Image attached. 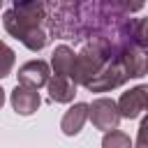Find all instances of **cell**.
<instances>
[{"mask_svg": "<svg viewBox=\"0 0 148 148\" xmlns=\"http://www.w3.org/2000/svg\"><path fill=\"white\" fill-rule=\"evenodd\" d=\"M42 18H44V5L39 0H35V2L18 5V7L7 9L5 16H2V23H5V30L12 37H16L18 42H23V37L30 30L39 28Z\"/></svg>", "mask_w": 148, "mask_h": 148, "instance_id": "1", "label": "cell"}, {"mask_svg": "<svg viewBox=\"0 0 148 148\" xmlns=\"http://www.w3.org/2000/svg\"><path fill=\"white\" fill-rule=\"evenodd\" d=\"M109 56L106 51L99 46V44H90V46H83L81 53H76L74 58V65H72V72H69V79L79 86H86L92 76L99 74V69L106 65Z\"/></svg>", "mask_w": 148, "mask_h": 148, "instance_id": "2", "label": "cell"}, {"mask_svg": "<svg viewBox=\"0 0 148 148\" xmlns=\"http://www.w3.org/2000/svg\"><path fill=\"white\" fill-rule=\"evenodd\" d=\"M113 56H116V58H111V60H118V62L123 65L127 79H139V76H143V74L148 72L146 51H143L139 44H134V42L118 46V49L113 51Z\"/></svg>", "mask_w": 148, "mask_h": 148, "instance_id": "3", "label": "cell"}, {"mask_svg": "<svg viewBox=\"0 0 148 148\" xmlns=\"http://www.w3.org/2000/svg\"><path fill=\"white\" fill-rule=\"evenodd\" d=\"M88 118L90 123L102 130V132H109V130H118V123H120V111H118V102L109 99V97H97L92 99L90 104V111H88Z\"/></svg>", "mask_w": 148, "mask_h": 148, "instance_id": "4", "label": "cell"}, {"mask_svg": "<svg viewBox=\"0 0 148 148\" xmlns=\"http://www.w3.org/2000/svg\"><path fill=\"white\" fill-rule=\"evenodd\" d=\"M125 81H127V74H125L123 65H120L118 60H111V62H106V65L99 69L97 76H92V79L86 83V88H88L90 92H106V90H113V88L123 86Z\"/></svg>", "mask_w": 148, "mask_h": 148, "instance_id": "5", "label": "cell"}, {"mask_svg": "<svg viewBox=\"0 0 148 148\" xmlns=\"http://www.w3.org/2000/svg\"><path fill=\"white\" fill-rule=\"evenodd\" d=\"M118 111H120V116L127 118V120H134V118H139L143 111H148V83L134 86V88H130L127 92H123L120 99H118Z\"/></svg>", "mask_w": 148, "mask_h": 148, "instance_id": "6", "label": "cell"}, {"mask_svg": "<svg viewBox=\"0 0 148 148\" xmlns=\"http://www.w3.org/2000/svg\"><path fill=\"white\" fill-rule=\"evenodd\" d=\"M12 109L18 113V116H32L39 104H42V97L37 92V88H30V86H23V83H16V88L12 90Z\"/></svg>", "mask_w": 148, "mask_h": 148, "instance_id": "7", "label": "cell"}, {"mask_svg": "<svg viewBox=\"0 0 148 148\" xmlns=\"http://www.w3.org/2000/svg\"><path fill=\"white\" fill-rule=\"evenodd\" d=\"M16 76H18V83L39 90L42 86L49 83L51 69H49V62H44V60H30V62H25V65L18 67V74Z\"/></svg>", "mask_w": 148, "mask_h": 148, "instance_id": "8", "label": "cell"}, {"mask_svg": "<svg viewBox=\"0 0 148 148\" xmlns=\"http://www.w3.org/2000/svg\"><path fill=\"white\" fill-rule=\"evenodd\" d=\"M88 111H90V104L86 102H76L74 106H69L60 120V130L65 136H74L83 130V123L88 120Z\"/></svg>", "mask_w": 148, "mask_h": 148, "instance_id": "9", "label": "cell"}, {"mask_svg": "<svg viewBox=\"0 0 148 148\" xmlns=\"http://www.w3.org/2000/svg\"><path fill=\"white\" fill-rule=\"evenodd\" d=\"M46 88H49V97L58 104H69L74 99V92H76V83L65 74H53L49 79Z\"/></svg>", "mask_w": 148, "mask_h": 148, "instance_id": "10", "label": "cell"}, {"mask_svg": "<svg viewBox=\"0 0 148 148\" xmlns=\"http://www.w3.org/2000/svg\"><path fill=\"white\" fill-rule=\"evenodd\" d=\"M74 51L67 46V44H60V46H56L53 49V53H51V67H53V72L56 74H65V76H69V72H72V65H74Z\"/></svg>", "mask_w": 148, "mask_h": 148, "instance_id": "11", "label": "cell"}, {"mask_svg": "<svg viewBox=\"0 0 148 148\" xmlns=\"http://www.w3.org/2000/svg\"><path fill=\"white\" fill-rule=\"evenodd\" d=\"M102 146L104 148H130L132 139L125 132H120V130H109L104 134V139H102Z\"/></svg>", "mask_w": 148, "mask_h": 148, "instance_id": "12", "label": "cell"}, {"mask_svg": "<svg viewBox=\"0 0 148 148\" xmlns=\"http://www.w3.org/2000/svg\"><path fill=\"white\" fill-rule=\"evenodd\" d=\"M14 62H16V53H14V51L0 39V79H5V76L12 74Z\"/></svg>", "mask_w": 148, "mask_h": 148, "instance_id": "13", "label": "cell"}, {"mask_svg": "<svg viewBox=\"0 0 148 148\" xmlns=\"http://www.w3.org/2000/svg\"><path fill=\"white\" fill-rule=\"evenodd\" d=\"M132 39H134V44H139L143 51H148V18H143V21L134 23Z\"/></svg>", "mask_w": 148, "mask_h": 148, "instance_id": "14", "label": "cell"}, {"mask_svg": "<svg viewBox=\"0 0 148 148\" xmlns=\"http://www.w3.org/2000/svg\"><path fill=\"white\" fill-rule=\"evenodd\" d=\"M136 146H139V148H148V116H146V118L141 120V125H139Z\"/></svg>", "mask_w": 148, "mask_h": 148, "instance_id": "15", "label": "cell"}, {"mask_svg": "<svg viewBox=\"0 0 148 148\" xmlns=\"http://www.w3.org/2000/svg\"><path fill=\"white\" fill-rule=\"evenodd\" d=\"M118 2H120V7H123L125 12H130V14H132V12H139V9L143 7V2H146V0H118Z\"/></svg>", "mask_w": 148, "mask_h": 148, "instance_id": "16", "label": "cell"}, {"mask_svg": "<svg viewBox=\"0 0 148 148\" xmlns=\"http://www.w3.org/2000/svg\"><path fill=\"white\" fill-rule=\"evenodd\" d=\"M2 104H5V90L0 88V109H2Z\"/></svg>", "mask_w": 148, "mask_h": 148, "instance_id": "17", "label": "cell"}, {"mask_svg": "<svg viewBox=\"0 0 148 148\" xmlns=\"http://www.w3.org/2000/svg\"><path fill=\"white\" fill-rule=\"evenodd\" d=\"M2 2H5V0H0V7H2Z\"/></svg>", "mask_w": 148, "mask_h": 148, "instance_id": "18", "label": "cell"}]
</instances>
